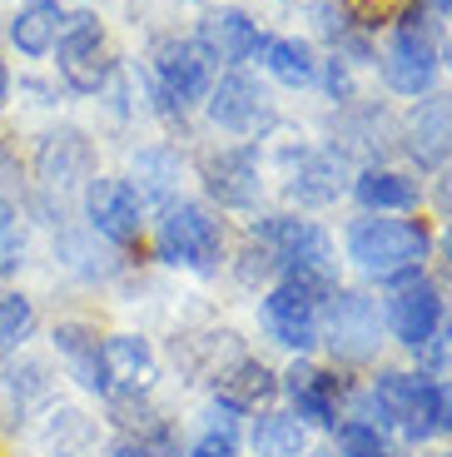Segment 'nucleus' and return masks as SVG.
I'll return each instance as SVG.
<instances>
[{
    "label": "nucleus",
    "mask_w": 452,
    "mask_h": 457,
    "mask_svg": "<svg viewBox=\"0 0 452 457\" xmlns=\"http://www.w3.org/2000/svg\"><path fill=\"white\" fill-rule=\"evenodd\" d=\"M428 249H432L428 228L413 224V219H363L348 234V259L363 274H378V278L413 274L428 259Z\"/></svg>",
    "instance_id": "obj_1"
},
{
    "label": "nucleus",
    "mask_w": 452,
    "mask_h": 457,
    "mask_svg": "<svg viewBox=\"0 0 452 457\" xmlns=\"http://www.w3.org/2000/svg\"><path fill=\"white\" fill-rule=\"evenodd\" d=\"M259 239L269 244L273 263L289 269V278L318 288V294L339 284V259H333V244L318 224H308V219H269L259 228Z\"/></svg>",
    "instance_id": "obj_2"
},
{
    "label": "nucleus",
    "mask_w": 452,
    "mask_h": 457,
    "mask_svg": "<svg viewBox=\"0 0 452 457\" xmlns=\"http://www.w3.org/2000/svg\"><path fill=\"white\" fill-rule=\"evenodd\" d=\"M378 412L407 437H432L442 428V388L418 373H388L378 378Z\"/></svg>",
    "instance_id": "obj_3"
},
{
    "label": "nucleus",
    "mask_w": 452,
    "mask_h": 457,
    "mask_svg": "<svg viewBox=\"0 0 452 457\" xmlns=\"http://www.w3.org/2000/svg\"><path fill=\"white\" fill-rule=\"evenodd\" d=\"M383 80L393 85L398 95H423L438 80V46H432V30L418 15L398 21L393 40H388V50H383Z\"/></svg>",
    "instance_id": "obj_4"
},
{
    "label": "nucleus",
    "mask_w": 452,
    "mask_h": 457,
    "mask_svg": "<svg viewBox=\"0 0 452 457\" xmlns=\"http://www.w3.org/2000/svg\"><path fill=\"white\" fill-rule=\"evenodd\" d=\"M219 219H209L199 204H174L159 224V259L180 269H214L219 259Z\"/></svg>",
    "instance_id": "obj_5"
},
{
    "label": "nucleus",
    "mask_w": 452,
    "mask_h": 457,
    "mask_svg": "<svg viewBox=\"0 0 452 457\" xmlns=\"http://www.w3.org/2000/svg\"><path fill=\"white\" fill-rule=\"evenodd\" d=\"M60 75H65L70 90H100L105 75H110V60H105V30L100 15L75 11L60 25Z\"/></svg>",
    "instance_id": "obj_6"
},
{
    "label": "nucleus",
    "mask_w": 452,
    "mask_h": 457,
    "mask_svg": "<svg viewBox=\"0 0 452 457\" xmlns=\"http://www.w3.org/2000/svg\"><path fill=\"white\" fill-rule=\"evenodd\" d=\"M264 328H269L283 348H298V353L314 348L318 343V288L298 284V278L279 284L264 298Z\"/></svg>",
    "instance_id": "obj_7"
},
{
    "label": "nucleus",
    "mask_w": 452,
    "mask_h": 457,
    "mask_svg": "<svg viewBox=\"0 0 452 457\" xmlns=\"http://www.w3.org/2000/svg\"><path fill=\"white\" fill-rule=\"evenodd\" d=\"M328 348L343 363H368L378 353V313L363 294H333V309H328Z\"/></svg>",
    "instance_id": "obj_8"
},
{
    "label": "nucleus",
    "mask_w": 452,
    "mask_h": 457,
    "mask_svg": "<svg viewBox=\"0 0 452 457\" xmlns=\"http://www.w3.org/2000/svg\"><path fill=\"white\" fill-rule=\"evenodd\" d=\"M85 214H90L95 234H105L110 244H135L139 239V195L125 179H90L85 189Z\"/></svg>",
    "instance_id": "obj_9"
},
{
    "label": "nucleus",
    "mask_w": 452,
    "mask_h": 457,
    "mask_svg": "<svg viewBox=\"0 0 452 457\" xmlns=\"http://www.w3.org/2000/svg\"><path fill=\"white\" fill-rule=\"evenodd\" d=\"M209 114H214V125L234 129V135H254L259 125L273 120L269 95H264V85L249 80V75H224L219 90H209Z\"/></svg>",
    "instance_id": "obj_10"
},
{
    "label": "nucleus",
    "mask_w": 452,
    "mask_h": 457,
    "mask_svg": "<svg viewBox=\"0 0 452 457\" xmlns=\"http://www.w3.org/2000/svg\"><path fill=\"white\" fill-rule=\"evenodd\" d=\"M407 149L423 170L452 160V95H432L407 114Z\"/></svg>",
    "instance_id": "obj_11"
},
{
    "label": "nucleus",
    "mask_w": 452,
    "mask_h": 457,
    "mask_svg": "<svg viewBox=\"0 0 452 457\" xmlns=\"http://www.w3.org/2000/svg\"><path fill=\"white\" fill-rule=\"evenodd\" d=\"M204 189L229 209H244L259 199V160L254 149H219L204 160Z\"/></svg>",
    "instance_id": "obj_12"
},
{
    "label": "nucleus",
    "mask_w": 452,
    "mask_h": 457,
    "mask_svg": "<svg viewBox=\"0 0 452 457\" xmlns=\"http://www.w3.org/2000/svg\"><path fill=\"white\" fill-rule=\"evenodd\" d=\"M155 70L159 85L174 104H194L209 95V65H204V50L189 46V40H164L155 50Z\"/></svg>",
    "instance_id": "obj_13"
},
{
    "label": "nucleus",
    "mask_w": 452,
    "mask_h": 457,
    "mask_svg": "<svg viewBox=\"0 0 452 457\" xmlns=\"http://www.w3.org/2000/svg\"><path fill=\"white\" fill-rule=\"evenodd\" d=\"M388 323H393V333L407 343V348H423V343L438 333L442 323V298L432 284H403L398 288V298L388 303Z\"/></svg>",
    "instance_id": "obj_14"
},
{
    "label": "nucleus",
    "mask_w": 452,
    "mask_h": 457,
    "mask_svg": "<svg viewBox=\"0 0 452 457\" xmlns=\"http://www.w3.org/2000/svg\"><path fill=\"white\" fill-rule=\"evenodd\" d=\"M283 170H289V189L304 204H328L343 189V164L323 149H283Z\"/></svg>",
    "instance_id": "obj_15"
},
{
    "label": "nucleus",
    "mask_w": 452,
    "mask_h": 457,
    "mask_svg": "<svg viewBox=\"0 0 452 457\" xmlns=\"http://www.w3.org/2000/svg\"><path fill=\"white\" fill-rule=\"evenodd\" d=\"M289 398H294L298 408V423H314V428H333L339 418H333V403H339V383L328 373H318V368L308 363H294L289 368Z\"/></svg>",
    "instance_id": "obj_16"
},
{
    "label": "nucleus",
    "mask_w": 452,
    "mask_h": 457,
    "mask_svg": "<svg viewBox=\"0 0 452 457\" xmlns=\"http://www.w3.org/2000/svg\"><path fill=\"white\" fill-rule=\"evenodd\" d=\"M90 174V139L80 135V129H60V135L46 139L40 149V179L50 189H70Z\"/></svg>",
    "instance_id": "obj_17"
},
{
    "label": "nucleus",
    "mask_w": 452,
    "mask_h": 457,
    "mask_svg": "<svg viewBox=\"0 0 452 457\" xmlns=\"http://www.w3.org/2000/svg\"><path fill=\"white\" fill-rule=\"evenodd\" d=\"M60 353H65L70 373L80 378V388L90 393H110V368H105V343L95 338L90 328H80V323H65V328L55 333Z\"/></svg>",
    "instance_id": "obj_18"
},
{
    "label": "nucleus",
    "mask_w": 452,
    "mask_h": 457,
    "mask_svg": "<svg viewBox=\"0 0 452 457\" xmlns=\"http://www.w3.org/2000/svg\"><path fill=\"white\" fill-rule=\"evenodd\" d=\"M199 46L214 60H249L259 50V30L244 11H214L199 30Z\"/></svg>",
    "instance_id": "obj_19"
},
{
    "label": "nucleus",
    "mask_w": 452,
    "mask_h": 457,
    "mask_svg": "<svg viewBox=\"0 0 452 457\" xmlns=\"http://www.w3.org/2000/svg\"><path fill=\"white\" fill-rule=\"evenodd\" d=\"M60 5L55 0H25L21 15L11 21V40L25 50V55H46L50 46H55V35H60Z\"/></svg>",
    "instance_id": "obj_20"
},
{
    "label": "nucleus",
    "mask_w": 452,
    "mask_h": 457,
    "mask_svg": "<svg viewBox=\"0 0 452 457\" xmlns=\"http://www.w3.org/2000/svg\"><path fill=\"white\" fill-rule=\"evenodd\" d=\"M105 368H110V378H120V383H130V388H145L149 373H155L149 343L145 338H130V333L105 338Z\"/></svg>",
    "instance_id": "obj_21"
},
{
    "label": "nucleus",
    "mask_w": 452,
    "mask_h": 457,
    "mask_svg": "<svg viewBox=\"0 0 452 457\" xmlns=\"http://www.w3.org/2000/svg\"><path fill=\"white\" fill-rule=\"evenodd\" d=\"M353 195L368 209H413L418 204V184L407 179V174H393V170H368V174H358Z\"/></svg>",
    "instance_id": "obj_22"
},
{
    "label": "nucleus",
    "mask_w": 452,
    "mask_h": 457,
    "mask_svg": "<svg viewBox=\"0 0 452 457\" xmlns=\"http://www.w3.org/2000/svg\"><path fill=\"white\" fill-rule=\"evenodd\" d=\"M259 55H264L273 80L294 85V90L298 85H314V55H308L304 40H264L259 35Z\"/></svg>",
    "instance_id": "obj_23"
},
{
    "label": "nucleus",
    "mask_w": 452,
    "mask_h": 457,
    "mask_svg": "<svg viewBox=\"0 0 452 457\" xmlns=\"http://www.w3.org/2000/svg\"><path fill=\"white\" fill-rule=\"evenodd\" d=\"M254 443H259L264 457H298L304 453V423H298L294 412H269L254 428Z\"/></svg>",
    "instance_id": "obj_24"
},
{
    "label": "nucleus",
    "mask_w": 452,
    "mask_h": 457,
    "mask_svg": "<svg viewBox=\"0 0 452 457\" xmlns=\"http://www.w3.org/2000/svg\"><path fill=\"white\" fill-rule=\"evenodd\" d=\"M219 393H224L234 408H254V403H264L273 393V378H269V368H264V363H239L234 373L219 383Z\"/></svg>",
    "instance_id": "obj_25"
},
{
    "label": "nucleus",
    "mask_w": 452,
    "mask_h": 457,
    "mask_svg": "<svg viewBox=\"0 0 452 457\" xmlns=\"http://www.w3.org/2000/svg\"><path fill=\"white\" fill-rule=\"evenodd\" d=\"M35 328V309L30 298L21 294H0V348H15V343H25Z\"/></svg>",
    "instance_id": "obj_26"
},
{
    "label": "nucleus",
    "mask_w": 452,
    "mask_h": 457,
    "mask_svg": "<svg viewBox=\"0 0 452 457\" xmlns=\"http://www.w3.org/2000/svg\"><path fill=\"white\" fill-rule=\"evenodd\" d=\"M135 174H139V184H145V195L164 199L170 184H174V174H180V164H174V154H164V149H145V154L135 160Z\"/></svg>",
    "instance_id": "obj_27"
},
{
    "label": "nucleus",
    "mask_w": 452,
    "mask_h": 457,
    "mask_svg": "<svg viewBox=\"0 0 452 457\" xmlns=\"http://www.w3.org/2000/svg\"><path fill=\"white\" fill-rule=\"evenodd\" d=\"M25 259V234H21V214L11 199H0V274H15Z\"/></svg>",
    "instance_id": "obj_28"
},
{
    "label": "nucleus",
    "mask_w": 452,
    "mask_h": 457,
    "mask_svg": "<svg viewBox=\"0 0 452 457\" xmlns=\"http://www.w3.org/2000/svg\"><path fill=\"white\" fill-rule=\"evenodd\" d=\"M339 457H388V447H383V437H378V428L348 423L339 433Z\"/></svg>",
    "instance_id": "obj_29"
},
{
    "label": "nucleus",
    "mask_w": 452,
    "mask_h": 457,
    "mask_svg": "<svg viewBox=\"0 0 452 457\" xmlns=\"http://www.w3.org/2000/svg\"><path fill=\"white\" fill-rule=\"evenodd\" d=\"M194 457H234V428L229 423L209 428V433L199 437V447H194Z\"/></svg>",
    "instance_id": "obj_30"
},
{
    "label": "nucleus",
    "mask_w": 452,
    "mask_h": 457,
    "mask_svg": "<svg viewBox=\"0 0 452 457\" xmlns=\"http://www.w3.org/2000/svg\"><path fill=\"white\" fill-rule=\"evenodd\" d=\"M114 457H159V453H149V447H135V443H130V447H120Z\"/></svg>",
    "instance_id": "obj_31"
},
{
    "label": "nucleus",
    "mask_w": 452,
    "mask_h": 457,
    "mask_svg": "<svg viewBox=\"0 0 452 457\" xmlns=\"http://www.w3.org/2000/svg\"><path fill=\"white\" fill-rule=\"evenodd\" d=\"M5 95H11V75H5V65H0V104H5Z\"/></svg>",
    "instance_id": "obj_32"
},
{
    "label": "nucleus",
    "mask_w": 452,
    "mask_h": 457,
    "mask_svg": "<svg viewBox=\"0 0 452 457\" xmlns=\"http://www.w3.org/2000/svg\"><path fill=\"white\" fill-rule=\"evenodd\" d=\"M442 199H448V204H452V179H448V189H442Z\"/></svg>",
    "instance_id": "obj_33"
},
{
    "label": "nucleus",
    "mask_w": 452,
    "mask_h": 457,
    "mask_svg": "<svg viewBox=\"0 0 452 457\" xmlns=\"http://www.w3.org/2000/svg\"><path fill=\"white\" fill-rule=\"evenodd\" d=\"M308 457H328V453H308Z\"/></svg>",
    "instance_id": "obj_34"
},
{
    "label": "nucleus",
    "mask_w": 452,
    "mask_h": 457,
    "mask_svg": "<svg viewBox=\"0 0 452 457\" xmlns=\"http://www.w3.org/2000/svg\"><path fill=\"white\" fill-rule=\"evenodd\" d=\"M448 65H452V50H448Z\"/></svg>",
    "instance_id": "obj_35"
}]
</instances>
